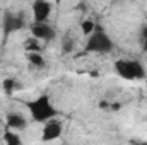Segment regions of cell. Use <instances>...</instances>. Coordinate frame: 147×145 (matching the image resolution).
<instances>
[{
  "instance_id": "obj_11",
  "label": "cell",
  "mask_w": 147,
  "mask_h": 145,
  "mask_svg": "<svg viewBox=\"0 0 147 145\" xmlns=\"http://www.w3.org/2000/svg\"><path fill=\"white\" fill-rule=\"evenodd\" d=\"M24 48H26V51L28 53H39V50H41V46L38 44V41L34 38H29V39H26V43H24Z\"/></svg>"
},
{
  "instance_id": "obj_17",
  "label": "cell",
  "mask_w": 147,
  "mask_h": 145,
  "mask_svg": "<svg viewBox=\"0 0 147 145\" xmlns=\"http://www.w3.org/2000/svg\"><path fill=\"white\" fill-rule=\"evenodd\" d=\"M142 36H144V39L147 41V26H144V29H142Z\"/></svg>"
},
{
  "instance_id": "obj_12",
  "label": "cell",
  "mask_w": 147,
  "mask_h": 145,
  "mask_svg": "<svg viewBox=\"0 0 147 145\" xmlns=\"http://www.w3.org/2000/svg\"><path fill=\"white\" fill-rule=\"evenodd\" d=\"M28 60H29V63L31 65H34V67H45V58L39 55V53H28Z\"/></svg>"
},
{
  "instance_id": "obj_1",
  "label": "cell",
  "mask_w": 147,
  "mask_h": 145,
  "mask_svg": "<svg viewBox=\"0 0 147 145\" xmlns=\"http://www.w3.org/2000/svg\"><path fill=\"white\" fill-rule=\"evenodd\" d=\"M28 109L31 111L33 119L38 123H46L50 119H55V116L58 114V111L53 108L51 101L48 96H39L34 101L28 103Z\"/></svg>"
},
{
  "instance_id": "obj_8",
  "label": "cell",
  "mask_w": 147,
  "mask_h": 145,
  "mask_svg": "<svg viewBox=\"0 0 147 145\" xmlns=\"http://www.w3.org/2000/svg\"><path fill=\"white\" fill-rule=\"evenodd\" d=\"M7 126L12 128V130H24V128L28 126V121H26V118H24L22 114H19V113H10V114L7 116Z\"/></svg>"
},
{
  "instance_id": "obj_10",
  "label": "cell",
  "mask_w": 147,
  "mask_h": 145,
  "mask_svg": "<svg viewBox=\"0 0 147 145\" xmlns=\"http://www.w3.org/2000/svg\"><path fill=\"white\" fill-rule=\"evenodd\" d=\"M80 29H82V34H86V36H91V34L96 31V24H94V21H91V19H86V21H82V24H80Z\"/></svg>"
},
{
  "instance_id": "obj_5",
  "label": "cell",
  "mask_w": 147,
  "mask_h": 145,
  "mask_svg": "<svg viewBox=\"0 0 147 145\" xmlns=\"http://www.w3.org/2000/svg\"><path fill=\"white\" fill-rule=\"evenodd\" d=\"M62 135V123L57 119H50L45 123L43 132H41V140L43 142H53Z\"/></svg>"
},
{
  "instance_id": "obj_15",
  "label": "cell",
  "mask_w": 147,
  "mask_h": 145,
  "mask_svg": "<svg viewBox=\"0 0 147 145\" xmlns=\"http://www.w3.org/2000/svg\"><path fill=\"white\" fill-rule=\"evenodd\" d=\"M120 108H121L120 103H113V104H110V109H113V111H120Z\"/></svg>"
},
{
  "instance_id": "obj_16",
  "label": "cell",
  "mask_w": 147,
  "mask_h": 145,
  "mask_svg": "<svg viewBox=\"0 0 147 145\" xmlns=\"http://www.w3.org/2000/svg\"><path fill=\"white\" fill-rule=\"evenodd\" d=\"M99 108H101V109H108V108H110V104H108V103H105V101H101V103H99Z\"/></svg>"
},
{
  "instance_id": "obj_19",
  "label": "cell",
  "mask_w": 147,
  "mask_h": 145,
  "mask_svg": "<svg viewBox=\"0 0 147 145\" xmlns=\"http://www.w3.org/2000/svg\"><path fill=\"white\" fill-rule=\"evenodd\" d=\"M0 137H2V132H0Z\"/></svg>"
},
{
  "instance_id": "obj_6",
  "label": "cell",
  "mask_w": 147,
  "mask_h": 145,
  "mask_svg": "<svg viewBox=\"0 0 147 145\" xmlns=\"http://www.w3.org/2000/svg\"><path fill=\"white\" fill-rule=\"evenodd\" d=\"M24 28V19L22 15H17V14H5L3 17V36H10L12 33L19 31Z\"/></svg>"
},
{
  "instance_id": "obj_18",
  "label": "cell",
  "mask_w": 147,
  "mask_h": 145,
  "mask_svg": "<svg viewBox=\"0 0 147 145\" xmlns=\"http://www.w3.org/2000/svg\"><path fill=\"white\" fill-rule=\"evenodd\" d=\"M140 145H147V144H140Z\"/></svg>"
},
{
  "instance_id": "obj_13",
  "label": "cell",
  "mask_w": 147,
  "mask_h": 145,
  "mask_svg": "<svg viewBox=\"0 0 147 145\" xmlns=\"http://www.w3.org/2000/svg\"><path fill=\"white\" fill-rule=\"evenodd\" d=\"M2 85H3V91H5L7 94H12V91H14V87H16V80H14V79H5Z\"/></svg>"
},
{
  "instance_id": "obj_9",
  "label": "cell",
  "mask_w": 147,
  "mask_h": 145,
  "mask_svg": "<svg viewBox=\"0 0 147 145\" xmlns=\"http://www.w3.org/2000/svg\"><path fill=\"white\" fill-rule=\"evenodd\" d=\"M3 140H5V145H22L21 137L16 135L14 132H5L3 133Z\"/></svg>"
},
{
  "instance_id": "obj_2",
  "label": "cell",
  "mask_w": 147,
  "mask_h": 145,
  "mask_svg": "<svg viewBox=\"0 0 147 145\" xmlns=\"http://www.w3.org/2000/svg\"><path fill=\"white\" fill-rule=\"evenodd\" d=\"M115 70L125 80H135V79H144L146 77V70H144L142 63L137 62V60H116L115 62Z\"/></svg>"
},
{
  "instance_id": "obj_3",
  "label": "cell",
  "mask_w": 147,
  "mask_h": 145,
  "mask_svg": "<svg viewBox=\"0 0 147 145\" xmlns=\"http://www.w3.org/2000/svg\"><path fill=\"white\" fill-rule=\"evenodd\" d=\"M113 50V41L111 38L99 28L96 26V31L89 36L87 44H86V51H92V53H110Z\"/></svg>"
},
{
  "instance_id": "obj_4",
  "label": "cell",
  "mask_w": 147,
  "mask_h": 145,
  "mask_svg": "<svg viewBox=\"0 0 147 145\" xmlns=\"http://www.w3.org/2000/svg\"><path fill=\"white\" fill-rule=\"evenodd\" d=\"M31 34L34 39H43V41H51L55 38V29L48 22H33L31 24Z\"/></svg>"
},
{
  "instance_id": "obj_7",
  "label": "cell",
  "mask_w": 147,
  "mask_h": 145,
  "mask_svg": "<svg viewBox=\"0 0 147 145\" xmlns=\"http://www.w3.org/2000/svg\"><path fill=\"white\" fill-rule=\"evenodd\" d=\"M51 14V3L46 0H36L33 3V15L34 22H46Z\"/></svg>"
},
{
  "instance_id": "obj_14",
  "label": "cell",
  "mask_w": 147,
  "mask_h": 145,
  "mask_svg": "<svg viewBox=\"0 0 147 145\" xmlns=\"http://www.w3.org/2000/svg\"><path fill=\"white\" fill-rule=\"evenodd\" d=\"M72 50H74V44H72V41H69V39H67V41L63 43V51H65V53H70Z\"/></svg>"
}]
</instances>
